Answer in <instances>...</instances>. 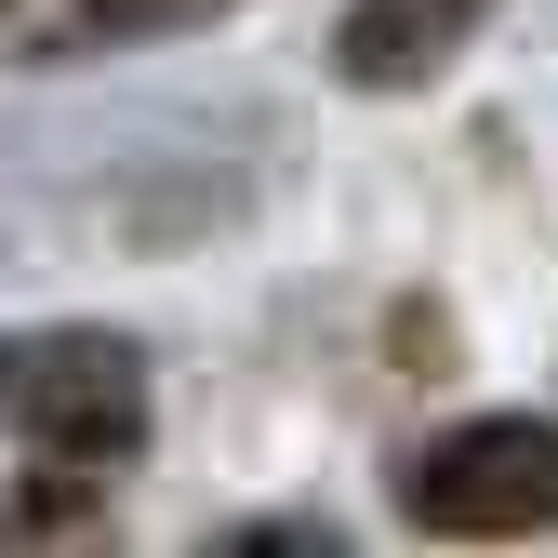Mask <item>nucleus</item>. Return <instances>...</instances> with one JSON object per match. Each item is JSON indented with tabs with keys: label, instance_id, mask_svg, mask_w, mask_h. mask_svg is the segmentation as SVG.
I'll return each mask as SVG.
<instances>
[{
	"label": "nucleus",
	"instance_id": "1",
	"mask_svg": "<svg viewBox=\"0 0 558 558\" xmlns=\"http://www.w3.org/2000/svg\"><path fill=\"white\" fill-rule=\"evenodd\" d=\"M399 519L452 545H519L558 532V426L545 412H465L399 465Z\"/></svg>",
	"mask_w": 558,
	"mask_h": 558
},
{
	"label": "nucleus",
	"instance_id": "2",
	"mask_svg": "<svg viewBox=\"0 0 558 558\" xmlns=\"http://www.w3.org/2000/svg\"><path fill=\"white\" fill-rule=\"evenodd\" d=\"M0 412L27 426L40 465H133L147 452V360L120 332H40L14 360V399Z\"/></svg>",
	"mask_w": 558,
	"mask_h": 558
},
{
	"label": "nucleus",
	"instance_id": "3",
	"mask_svg": "<svg viewBox=\"0 0 558 558\" xmlns=\"http://www.w3.org/2000/svg\"><path fill=\"white\" fill-rule=\"evenodd\" d=\"M478 14H493V0H345L332 66L360 94H412V81H439V66L478 40Z\"/></svg>",
	"mask_w": 558,
	"mask_h": 558
},
{
	"label": "nucleus",
	"instance_id": "4",
	"mask_svg": "<svg viewBox=\"0 0 558 558\" xmlns=\"http://www.w3.org/2000/svg\"><path fill=\"white\" fill-rule=\"evenodd\" d=\"M94 532H107L94 465H40L27 493H0V545H94Z\"/></svg>",
	"mask_w": 558,
	"mask_h": 558
},
{
	"label": "nucleus",
	"instance_id": "5",
	"mask_svg": "<svg viewBox=\"0 0 558 558\" xmlns=\"http://www.w3.org/2000/svg\"><path fill=\"white\" fill-rule=\"evenodd\" d=\"M186 14H227V0H81V27L133 40V27H186Z\"/></svg>",
	"mask_w": 558,
	"mask_h": 558
},
{
	"label": "nucleus",
	"instance_id": "6",
	"mask_svg": "<svg viewBox=\"0 0 558 558\" xmlns=\"http://www.w3.org/2000/svg\"><path fill=\"white\" fill-rule=\"evenodd\" d=\"M0 399H14V360H0Z\"/></svg>",
	"mask_w": 558,
	"mask_h": 558
}]
</instances>
